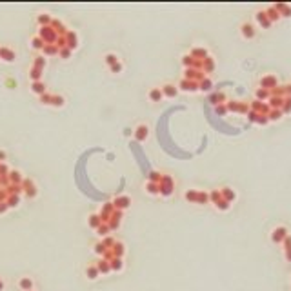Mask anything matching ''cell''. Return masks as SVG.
<instances>
[{
	"label": "cell",
	"mask_w": 291,
	"mask_h": 291,
	"mask_svg": "<svg viewBox=\"0 0 291 291\" xmlns=\"http://www.w3.org/2000/svg\"><path fill=\"white\" fill-rule=\"evenodd\" d=\"M146 137H147V127H146V126H140L139 129H137V139H139V140H144Z\"/></svg>",
	"instance_id": "6da1fadb"
},
{
	"label": "cell",
	"mask_w": 291,
	"mask_h": 291,
	"mask_svg": "<svg viewBox=\"0 0 291 291\" xmlns=\"http://www.w3.org/2000/svg\"><path fill=\"white\" fill-rule=\"evenodd\" d=\"M2 57H4V60H7V62H13V60H15L13 51H7V49H2Z\"/></svg>",
	"instance_id": "7a4b0ae2"
},
{
	"label": "cell",
	"mask_w": 291,
	"mask_h": 291,
	"mask_svg": "<svg viewBox=\"0 0 291 291\" xmlns=\"http://www.w3.org/2000/svg\"><path fill=\"white\" fill-rule=\"evenodd\" d=\"M31 286L33 284H31V280H29V278H22L20 280V288L22 289H31Z\"/></svg>",
	"instance_id": "3957f363"
},
{
	"label": "cell",
	"mask_w": 291,
	"mask_h": 291,
	"mask_svg": "<svg viewBox=\"0 0 291 291\" xmlns=\"http://www.w3.org/2000/svg\"><path fill=\"white\" fill-rule=\"evenodd\" d=\"M86 273H87V277H89V278H97V275H98V269H97V268H87V271H86Z\"/></svg>",
	"instance_id": "277c9868"
},
{
	"label": "cell",
	"mask_w": 291,
	"mask_h": 291,
	"mask_svg": "<svg viewBox=\"0 0 291 291\" xmlns=\"http://www.w3.org/2000/svg\"><path fill=\"white\" fill-rule=\"evenodd\" d=\"M42 89H44L42 84H33V91L35 93H42Z\"/></svg>",
	"instance_id": "5b68a950"
},
{
	"label": "cell",
	"mask_w": 291,
	"mask_h": 291,
	"mask_svg": "<svg viewBox=\"0 0 291 291\" xmlns=\"http://www.w3.org/2000/svg\"><path fill=\"white\" fill-rule=\"evenodd\" d=\"M98 269H100V271H107V269H109V264H106V262H100V266H98Z\"/></svg>",
	"instance_id": "8992f818"
},
{
	"label": "cell",
	"mask_w": 291,
	"mask_h": 291,
	"mask_svg": "<svg viewBox=\"0 0 291 291\" xmlns=\"http://www.w3.org/2000/svg\"><path fill=\"white\" fill-rule=\"evenodd\" d=\"M118 268H122V262L120 260H115V262H113V269H118Z\"/></svg>",
	"instance_id": "52a82bcc"
},
{
	"label": "cell",
	"mask_w": 291,
	"mask_h": 291,
	"mask_svg": "<svg viewBox=\"0 0 291 291\" xmlns=\"http://www.w3.org/2000/svg\"><path fill=\"white\" fill-rule=\"evenodd\" d=\"M31 77H33V78H37V77H40V73H38V71L35 69V71H31Z\"/></svg>",
	"instance_id": "ba28073f"
},
{
	"label": "cell",
	"mask_w": 291,
	"mask_h": 291,
	"mask_svg": "<svg viewBox=\"0 0 291 291\" xmlns=\"http://www.w3.org/2000/svg\"><path fill=\"white\" fill-rule=\"evenodd\" d=\"M106 58H107V62H115V57H113V55H107Z\"/></svg>",
	"instance_id": "9c48e42d"
},
{
	"label": "cell",
	"mask_w": 291,
	"mask_h": 291,
	"mask_svg": "<svg viewBox=\"0 0 291 291\" xmlns=\"http://www.w3.org/2000/svg\"><path fill=\"white\" fill-rule=\"evenodd\" d=\"M2 288H4V284H2V282H0V291H2Z\"/></svg>",
	"instance_id": "30bf717a"
}]
</instances>
